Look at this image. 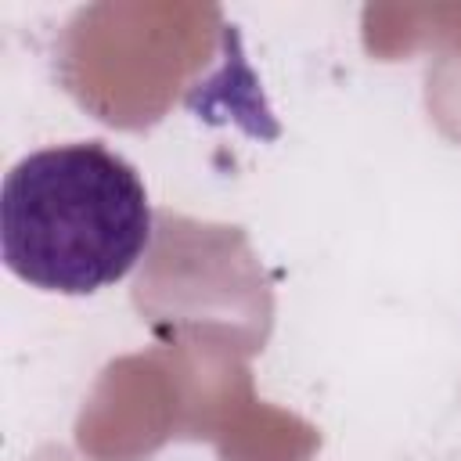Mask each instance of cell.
Returning a JSON list of instances; mask_svg holds the SVG:
<instances>
[{"instance_id":"obj_1","label":"cell","mask_w":461,"mask_h":461,"mask_svg":"<svg viewBox=\"0 0 461 461\" xmlns=\"http://www.w3.org/2000/svg\"><path fill=\"white\" fill-rule=\"evenodd\" d=\"M155 212L140 173L101 140L18 158L0 187L4 267L40 292L94 295L148 252Z\"/></svg>"}]
</instances>
